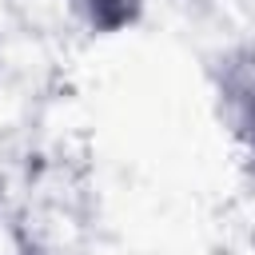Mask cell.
Here are the masks:
<instances>
[{
  "mask_svg": "<svg viewBox=\"0 0 255 255\" xmlns=\"http://www.w3.org/2000/svg\"><path fill=\"white\" fill-rule=\"evenodd\" d=\"M147 0H68V12L76 16L80 28H88L92 36H116L128 32L131 24H139Z\"/></svg>",
  "mask_w": 255,
  "mask_h": 255,
  "instance_id": "cell-2",
  "label": "cell"
},
{
  "mask_svg": "<svg viewBox=\"0 0 255 255\" xmlns=\"http://www.w3.org/2000/svg\"><path fill=\"white\" fill-rule=\"evenodd\" d=\"M215 116L223 131L255 155V48H235L215 64Z\"/></svg>",
  "mask_w": 255,
  "mask_h": 255,
  "instance_id": "cell-1",
  "label": "cell"
}]
</instances>
